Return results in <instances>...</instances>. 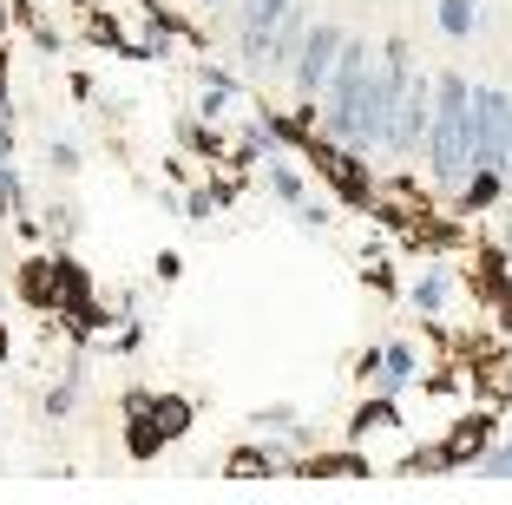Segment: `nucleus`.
<instances>
[{"instance_id":"f257e3e1","label":"nucleus","mask_w":512,"mask_h":505,"mask_svg":"<svg viewBox=\"0 0 512 505\" xmlns=\"http://www.w3.org/2000/svg\"><path fill=\"white\" fill-rule=\"evenodd\" d=\"M427 164H434V184H447V191H460V184L473 178V86H467V73H440L434 79Z\"/></svg>"},{"instance_id":"f03ea898","label":"nucleus","mask_w":512,"mask_h":505,"mask_svg":"<svg viewBox=\"0 0 512 505\" xmlns=\"http://www.w3.org/2000/svg\"><path fill=\"white\" fill-rule=\"evenodd\" d=\"M473 171H499L512 184V92L473 86Z\"/></svg>"},{"instance_id":"7ed1b4c3","label":"nucleus","mask_w":512,"mask_h":505,"mask_svg":"<svg viewBox=\"0 0 512 505\" xmlns=\"http://www.w3.org/2000/svg\"><path fill=\"white\" fill-rule=\"evenodd\" d=\"M342 27H329V20H322V27H309V40H302V60H296V92L302 99H322V92H329V79H335V60H342Z\"/></svg>"},{"instance_id":"20e7f679","label":"nucleus","mask_w":512,"mask_h":505,"mask_svg":"<svg viewBox=\"0 0 512 505\" xmlns=\"http://www.w3.org/2000/svg\"><path fill=\"white\" fill-rule=\"evenodd\" d=\"M427 125H434V86H427V79H414V86H407V99L394 105V125H388V151H394V158H407V151H421Z\"/></svg>"},{"instance_id":"39448f33","label":"nucleus","mask_w":512,"mask_h":505,"mask_svg":"<svg viewBox=\"0 0 512 505\" xmlns=\"http://www.w3.org/2000/svg\"><path fill=\"white\" fill-rule=\"evenodd\" d=\"M296 7V0H243L237 14V46H243V66H263L270 60V33L283 27V14Z\"/></svg>"},{"instance_id":"423d86ee","label":"nucleus","mask_w":512,"mask_h":505,"mask_svg":"<svg viewBox=\"0 0 512 505\" xmlns=\"http://www.w3.org/2000/svg\"><path fill=\"white\" fill-rule=\"evenodd\" d=\"M362 368L375 374V381L388 387V394H401V387L414 381V348H381V355H368Z\"/></svg>"},{"instance_id":"0eeeda50","label":"nucleus","mask_w":512,"mask_h":505,"mask_svg":"<svg viewBox=\"0 0 512 505\" xmlns=\"http://www.w3.org/2000/svg\"><path fill=\"white\" fill-rule=\"evenodd\" d=\"M480 27V0H440V33L447 40H467Z\"/></svg>"},{"instance_id":"6e6552de","label":"nucleus","mask_w":512,"mask_h":505,"mask_svg":"<svg viewBox=\"0 0 512 505\" xmlns=\"http://www.w3.org/2000/svg\"><path fill=\"white\" fill-rule=\"evenodd\" d=\"M414 309H421V315H440V309H447V269H427L421 283H414Z\"/></svg>"},{"instance_id":"1a4fd4ad","label":"nucleus","mask_w":512,"mask_h":505,"mask_svg":"<svg viewBox=\"0 0 512 505\" xmlns=\"http://www.w3.org/2000/svg\"><path fill=\"white\" fill-rule=\"evenodd\" d=\"M263 178H270V191L283 197L289 210H302V204H309V197H302V178H296V171H289V164H270V171H263Z\"/></svg>"},{"instance_id":"9d476101","label":"nucleus","mask_w":512,"mask_h":505,"mask_svg":"<svg viewBox=\"0 0 512 505\" xmlns=\"http://www.w3.org/2000/svg\"><path fill=\"white\" fill-rule=\"evenodd\" d=\"M473 473H486V479H512V433L493 446V453H480V460H473Z\"/></svg>"},{"instance_id":"9b49d317","label":"nucleus","mask_w":512,"mask_h":505,"mask_svg":"<svg viewBox=\"0 0 512 505\" xmlns=\"http://www.w3.org/2000/svg\"><path fill=\"white\" fill-rule=\"evenodd\" d=\"M73 401H79V368H66V381L53 387V394H46V414L66 420V414H73Z\"/></svg>"},{"instance_id":"f8f14e48","label":"nucleus","mask_w":512,"mask_h":505,"mask_svg":"<svg viewBox=\"0 0 512 505\" xmlns=\"http://www.w3.org/2000/svg\"><path fill=\"white\" fill-rule=\"evenodd\" d=\"M230 105V79L224 73H204V112H224Z\"/></svg>"},{"instance_id":"ddd939ff","label":"nucleus","mask_w":512,"mask_h":505,"mask_svg":"<svg viewBox=\"0 0 512 505\" xmlns=\"http://www.w3.org/2000/svg\"><path fill=\"white\" fill-rule=\"evenodd\" d=\"M204 7H224V0H204Z\"/></svg>"}]
</instances>
